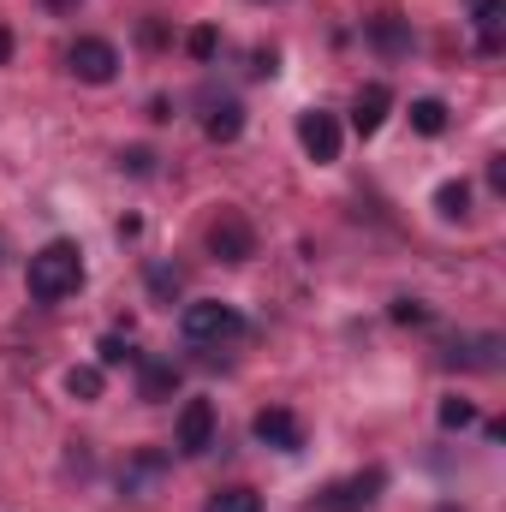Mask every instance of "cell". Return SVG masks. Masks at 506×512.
Here are the masks:
<instances>
[{
  "label": "cell",
  "mask_w": 506,
  "mask_h": 512,
  "mask_svg": "<svg viewBox=\"0 0 506 512\" xmlns=\"http://www.w3.org/2000/svg\"><path fill=\"white\" fill-rule=\"evenodd\" d=\"M24 286H30V298H36V304H60V298H72V292L84 286V256H78V245H72V239L42 245V251L30 256Z\"/></svg>",
  "instance_id": "cell-1"
},
{
  "label": "cell",
  "mask_w": 506,
  "mask_h": 512,
  "mask_svg": "<svg viewBox=\"0 0 506 512\" xmlns=\"http://www.w3.org/2000/svg\"><path fill=\"white\" fill-rule=\"evenodd\" d=\"M179 328H185L191 346H221V340H233V334L245 328V316H239L233 304H221V298H203V304H185Z\"/></svg>",
  "instance_id": "cell-2"
},
{
  "label": "cell",
  "mask_w": 506,
  "mask_h": 512,
  "mask_svg": "<svg viewBox=\"0 0 506 512\" xmlns=\"http://www.w3.org/2000/svg\"><path fill=\"white\" fill-rule=\"evenodd\" d=\"M209 256H221V262H251L256 256V227L239 209H221L209 221Z\"/></svg>",
  "instance_id": "cell-3"
},
{
  "label": "cell",
  "mask_w": 506,
  "mask_h": 512,
  "mask_svg": "<svg viewBox=\"0 0 506 512\" xmlns=\"http://www.w3.org/2000/svg\"><path fill=\"white\" fill-rule=\"evenodd\" d=\"M66 60H72V72H78L84 84H114V72H120V48L102 42V36H78Z\"/></svg>",
  "instance_id": "cell-4"
},
{
  "label": "cell",
  "mask_w": 506,
  "mask_h": 512,
  "mask_svg": "<svg viewBox=\"0 0 506 512\" xmlns=\"http://www.w3.org/2000/svg\"><path fill=\"white\" fill-rule=\"evenodd\" d=\"M173 447L179 453H209L215 447V405L209 399H185V411H179V435H173Z\"/></svg>",
  "instance_id": "cell-5"
},
{
  "label": "cell",
  "mask_w": 506,
  "mask_h": 512,
  "mask_svg": "<svg viewBox=\"0 0 506 512\" xmlns=\"http://www.w3.org/2000/svg\"><path fill=\"white\" fill-rule=\"evenodd\" d=\"M298 143H304V155H310L316 167L340 161V120H334V114H322V108H310V114L298 120Z\"/></svg>",
  "instance_id": "cell-6"
},
{
  "label": "cell",
  "mask_w": 506,
  "mask_h": 512,
  "mask_svg": "<svg viewBox=\"0 0 506 512\" xmlns=\"http://www.w3.org/2000/svg\"><path fill=\"white\" fill-rule=\"evenodd\" d=\"M251 435L262 447H274V453H298L304 447V423L292 417V411H280V405H268V411H256Z\"/></svg>",
  "instance_id": "cell-7"
},
{
  "label": "cell",
  "mask_w": 506,
  "mask_h": 512,
  "mask_svg": "<svg viewBox=\"0 0 506 512\" xmlns=\"http://www.w3.org/2000/svg\"><path fill=\"white\" fill-rule=\"evenodd\" d=\"M381 483H387L381 471H364V477H352V483H334V489L316 501V512H364L381 495Z\"/></svg>",
  "instance_id": "cell-8"
},
{
  "label": "cell",
  "mask_w": 506,
  "mask_h": 512,
  "mask_svg": "<svg viewBox=\"0 0 506 512\" xmlns=\"http://www.w3.org/2000/svg\"><path fill=\"white\" fill-rule=\"evenodd\" d=\"M387 108H393V90H387V84H364V90H358V102H352V126L370 137V131H381Z\"/></svg>",
  "instance_id": "cell-9"
},
{
  "label": "cell",
  "mask_w": 506,
  "mask_h": 512,
  "mask_svg": "<svg viewBox=\"0 0 506 512\" xmlns=\"http://www.w3.org/2000/svg\"><path fill=\"white\" fill-rule=\"evenodd\" d=\"M447 364H465V370H495V364H501V340H495V334H483V340H459V346L447 352Z\"/></svg>",
  "instance_id": "cell-10"
},
{
  "label": "cell",
  "mask_w": 506,
  "mask_h": 512,
  "mask_svg": "<svg viewBox=\"0 0 506 512\" xmlns=\"http://www.w3.org/2000/svg\"><path fill=\"white\" fill-rule=\"evenodd\" d=\"M137 393L155 405V399H173L179 393V370L173 364H161V358H143V382H137Z\"/></svg>",
  "instance_id": "cell-11"
},
{
  "label": "cell",
  "mask_w": 506,
  "mask_h": 512,
  "mask_svg": "<svg viewBox=\"0 0 506 512\" xmlns=\"http://www.w3.org/2000/svg\"><path fill=\"white\" fill-rule=\"evenodd\" d=\"M506 36V0H477V42L483 54H495Z\"/></svg>",
  "instance_id": "cell-12"
},
{
  "label": "cell",
  "mask_w": 506,
  "mask_h": 512,
  "mask_svg": "<svg viewBox=\"0 0 506 512\" xmlns=\"http://www.w3.org/2000/svg\"><path fill=\"white\" fill-rule=\"evenodd\" d=\"M239 131H245V108H239V102H215V114H209V137H215V143H233Z\"/></svg>",
  "instance_id": "cell-13"
},
{
  "label": "cell",
  "mask_w": 506,
  "mask_h": 512,
  "mask_svg": "<svg viewBox=\"0 0 506 512\" xmlns=\"http://www.w3.org/2000/svg\"><path fill=\"white\" fill-rule=\"evenodd\" d=\"M411 131H423V137H441V131H447V102H435V96L411 102Z\"/></svg>",
  "instance_id": "cell-14"
},
{
  "label": "cell",
  "mask_w": 506,
  "mask_h": 512,
  "mask_svg": "<svg viewBox=\"0 0 506 512\" xmlns=\"http://www.w3.org/2000/svg\"><path fill=\"white\" fill-rule=\"evenodd\" d=\"M370 36H376V48H381V54H405V48H411V36H405V24H399L393 12H381L376 24H370Z\"/></svg>",
  "instance_id": "cell-15"
},
{
  "label": "cell",
  "mask_w": 506,
  "mask_h": 512,
  "mask_svg": "<svg viewBox=\"0 0 506 512\" xmlns=\"http://www.w3.org/2000/svg\"><path fill=\"white\" fill-rule=\"evenodd\" d=\"M435 209H441L447 221H459V215L471 209V185H465V179H447V185L435 191Z\"/></svg>",
  "instance_id": "cell-16"
},
{
  "label": "cell",
  "mask_w": 506,
  "mask_h": 512,
  "mask_svg": "<svg viewBox=\"0 0 506 512\" xmlns=\"http://www.w3.org/2000/svg\"><path fill=\"white\" fill-rule=\"evenodd\" d=\"M66 393H72V399H84V405H90V399H102V370H96V364L66 370Z\"/></svg>",
  "instance_id": "cell-17"
},
{
  "label": "cell",
  "mask_w": 506,
  "mask_h": 512,
  "mask_svg": "<svg viewBox=\"0 0 506 512\" xmlns=\"http://www.w3.org/2000/svg\"><path fill=\"white\" fill-rule=\"evenodd\" d=\"M149 298H155V304H173V298H179V268L149 262Z\"/></svg>",
  "instance_id": "cell-18"
},
{
  "label": "cell",
  "mask_w": 506,
  "mask_h": 512,
  "mask_svg": "<svg viewBox=\"0 0 506 512\" xmlns=\"http://www.w3.org/2000/svg\"><path fill=\"white\" fill-rule=\"evenodd\" d=\"M209 512H262V495H256V489H221V495L209 501Z\"/></svg>",
  "instance_id": "cell-19"
},
{
  "label": "cell",
  "mask_w": 506,
  "mask_h": 512,
  "mask_svg": "<svg viewBox=\"0 0 506 512\" xmlns=\"http://www.w3.org/2000/svg\"><path fill=\"white\" fill-rule=\"evenodd\" d=\"M471 423H477L471 399H441V429H471Z\"/></svg>",
  "instance_id": "cell-20"
},
{
  "label": "cell",
  "mask_w": 506,
  "mask_h": 512,
  "mask_svg": "<svg viewBox=\"0 0 506 512\" xmlns=\"http://www.w3.org/2000/svg\"><path fill=\"white\" fill-rule=\"evenodd\" d=\"M185 48H191V60H215V48H221V36H215V30L203 24V30H191V36H185Z\"/></svg>",
  "instance_id": "cell-21"
},
{
  "label": "cell",
  "mask_w": 506,
  "mask_h": 512,
  "mask_svg": "<svg viewBox=\"0 0 506 512\" xmlns=\"http://www.w3.org/2000/svg\"><path fill=\"white\" fill-rule=\"evenodd\" d=\"M393 322H411V328H417V322H429V304H417V298H399V304H393Z\"/></svg>",
  "instance_id": "cell-22"
},
{
  "label": "cell",
  "mask_w": 506,
  "mask_h": 512,
  "mask_svg": "<svg viewBox=\"0 0 506 512\" xmlns=\"http://www.w3.org/2000/svg\"><path fill=\"white\" fill-rule=\"evenodd\" d=\"M96 352H102V364H131V346L120 340V334H108V340H102Z\"/></svg>",
  "instance_id": "cell-23"
},
{
  "label": "cell",
  "mask_w": 506,
  "mask_h": 512,
  "mask_svg": "<svg viewBox=\"0 0 506 512\" xmlns=\"http://www.w3.org/2000/svg\"><path fill=\"white\" fill-rule=\"evenodd\" d=\"M120 167H126V173H149L155 155H149V149H120Z\"/></svg>",
  "instance_id": "cell-24"
},
{
  "label": "cell",
  "mask_w": 506,
  "mask_h": 512,
  "mask_svg": "<svg viewBox=\"0 0 506 512\" xmlns=\"http://www.w3.org/2000/svg\"><path fill=\"white\" fill-rule=\"evenodd\" d=\"M42 6H48V12H78L84 0H42Z\"/></svg>",
  "instance_id": "cell-25"
},
{
  "label": "cell",
  "mask_w": 506,
  "mask_h": 512,
  "mask_svg": "<svg viewBox=\"0 0 506 512\" xmlns=\"http://www.w3.org/2000/svg\"><path fill=\"white\" fill-rule=\"evenodd\" d=\"M12 60V30H0V66Z\"/></svg>",
  "instance_id": "cell-26"
},
{
  "label": "cell",
  "mask_w": 506,
  "mask_h": 512,
  "mask_svg": "<svg viewBox=\"0 0 506 512\" xmlns=\"http://www.w3.org/2000/svg\"><path fill=\"white\" fill-rule=\"evenodd\" d=\"M435 512H459V507H435Z\"/></svg>",
  "instance_id": "cell-27"
}]
</instances>
